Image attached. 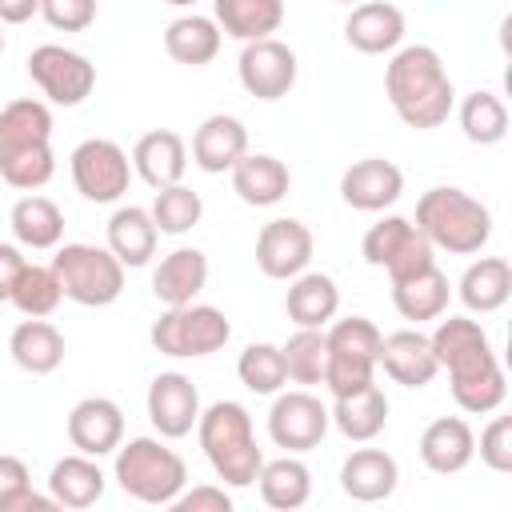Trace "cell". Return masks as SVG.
Masks as SVG:
<instances>
[{
	"label": "cell",
	"mask_w": 512,
	"mask_h": 512,
	"mask_svg": "<svg viewBox=\"0 0 512 512\" xmlns=\"http://www.w3.org/2000/svg\"><path fill=\"white\" fill-rule=\"evenodd\" d=\"M148 340L160 356L172 360H200L220 352L232 340V324L216 304H176L164 308V316L148 328Z\"/></svg>",
	"instance_id": "9c48e42d"
},
{
	"label": "cell",
	"mask_w": 512,
	"mask_h": 512,
	"mask_svg": "<svg viewBox=\"0 0 512 512\" xmlns=\"http://www.w3.org/2000/svg\"><path fill=\"white\" fill-rule=\"evenodd\" d=\"M208 284V256L200 248H172L156 268H152V296L164 308L192 304Z\"/></svg>",
	"instance_id": "4316f807"
},
{
	"label": "cell",
	"mask_w": 512,
	"mask_h": 512,
	"mask_svg": "<svg viewBox=\"0 0 512 512\" xmlns=\"http://www.w3.org/2000/svg\"><path fill=\"white\" fill-rule=\"evenodd\" d=\"M396 484H400V464L384 448H352L340 464V488H344V496H352L360 504L388 500L396 492Z\"/></svg>",
	"instance_id": "603a6c76"
},
{
	"label": "cell",
	"mask_w": 512,
	"mask_h": 512,
	"mask_svg": "<svg viewBox=\"0 0 512 512\" xmlns=\"http://www.w3.org/2000/svg\"><path fill=\"white\" fill-rule=\"evenodd\" d=\"M144 408H148V420L156 428V436L164 440H184L196 420H200V392L192 384V376L184 372H160L152 376L148 384V396H144Z\"/></svg>",
	"instance_id": "2e32d148"
},
{
	"label": "cell",
	"mask_w": 512,
	"mask_h": 512,
	"mask_svg": "<svg viewBox=\"0 0 512 512\" xmlns=\"http://www.w3.org/2000/svg\"><path fill=\"white\" fill-rule=\"evenodd\" d=\"M248 152V128L240 116H228V112H212L200 120V128L192 132V164L200 172H228L240 156Z\"/></svg>",
	"instance_id": "7402d4cb"
},
{
	"label": "cell",
	"mask_w": 512,
	"mask_h": 512,
	"mask_svg": "<svg viewBox=\"0 0 512 512\" xmlns=\"http://www.w3.org/2000/svg\"><path fill=\"white\" fill-rule=\"evenodd\" d=\"M64 428H68V440H72L76 452L100 460V456H112L120 448V440H124V412L108 396H84V400L72 404Z\"/></svg>",
	"instance_id": "ac0fdd59"
},
{
	"label": "cell",
	"mask_w": 512,
	"mask_h": 512,
	"mask_svg": "<svg viewBox=\"0 0 512 512\" xmlns=\"http://www.w3.org/2000/svg\"><path fill=\"white\" fill-rule=\"evenodd\" d=\"M256 488H260V500L276 512H296L308 504L312 496V472L304 460H296V452H284L276 460H264L260 472H256Z\"/></svg>",
	"instance_id": "e575fe53"
},
{
	"label": "cell",
	"mask_w": 512,
	"mask_h": 512,
	"mask_svg": "<svg viewBox=\"0 0 512 512\" xmlns=\"http://www.w3.org/2000/svg\"><path fill=\"white\" fill-rule=\"evenodd\" d=\"M404 32H408L404 12L392 0H360V4H352L348 20H344L348 48H356L364 56L396 52L404 44Z\"/></svg>",
	"instance_id": "ffe728a7"
},
{
	"label": "cell",
	"mask_w": 512,
	"mask_h": 512,
	"mask_svg": "<svg viewBox=\"0 0 512 512\" xmlns=\"http://www.w3.org/2000/svg\"><path fill=\"white\" fill-rule=\"evenodd\" d=\"M40 16L56 32H84L96 20V0H40Z\"/></svg>",
	"instance_id": "f6af8a7d"
},
{
	"label": "cell",
	"mask_w": 512,
	"mask_h": 512,
	"mask_svg": "<svg viewBox=\"0 0 512 512\" xmlns=\"http://www.w3.org/2000/svg\"><path fill=\"white\" fill-rule=\"evenodd\" d=\"M384 96L392 112L416 132L440 128L456 108L452 76L432 44H400L392 52L384 64Z\"/></svg>",
	"instance_id": "7a4b0ae2"
},
{
	"label": "cell",
	"mask_w": 512,
	"mask_h": 512,
	"mask_svg": "<svg viewBox=\"0 0 512 512\" xmlns=\"http://www.w3.org/2000/svg\"><path fill=\"white\" fill-rule=\"evenodd\" d=\"M236 76H240V88L256 100H280L296 88V76H300V64H296V52L276 40V36H264V40H248L240 48V60H236Z\"/></svg>",
	"instance_id": "5bb4252c"
},
{
	"label": "cell",
	"mask_w": 512,
	"mask_h": 512,
	"mask_svg": "<svg viewBox=\"0 0 512 512\" xmlns=\"http://www.w3.org/2000/svg\"><path fill=\"white\" fill-rule=\"evenodd\" d=\"M60 508L52 496L32 488V472L20 456L0 452V512H52Z\"/></svg>",
	"instance_id": "7bdbcfd3"
},
{
	"label": "cell",
	"mask_w": 512,
	"mask_h": 512,
	"mask_svg": "<svg viewBox=\"0 0 512 512\" xmlns=\"http://www.w3.org/2000/svg\"><path fill=\"white\" fill-rule=\"evenodd\" d=\"M188 168V144L180 132L172 128H152L136 140L132 148V172L148 184V188H168L180 184Z\"/></svg>",
	"instance_id": "cb8c5ba5"
},
{
	"label": "cell",
	"mask_w": 512,
	"mask_h": 512,
	"mask_svg": "<svg viewBox=\"0 0 512 512\" xmlns=\"http://www.w3.org/2000/svg\"><path fill=\"white\" fill-rule=\"evenodd\" d=\"M64 300V288H60V276L52 264H24L20 276H16V288L8 296V304L20 312V316H52Z\"/></svg>",
	"instance_id": "f35d334b"
},
{
	"label": "cell",
	"mask_w": 512,
	"mask_h": 512,
	"mask_svg": "<svg viewBox=\"0 0 512 512\" xmlns=\"http://www.w3.org/2000/svg\"><path fill=\"white\" fill-rule=\"evenodd\" d=\"M112 476L124 488V496L152 508H168L188 484V464L176 448L164 444V436H132L120 440Z\"/></svg>",
	"instance_id": "8992f818"
},
{
	"label": "cell",
	"mask_w": 512,
	"mask_h": 512,
	"mask_svg": "<svg viewBox=\"0 0 512 512\" xmlns=\"http://www.w3.org/2000/svg\"><path fill=\"white\" fill-rule=\"evenodd\" d=\"M148 212H152V224H156L160 232L184 236V232H192V228L200 224L204 200H200V192H192L188 184H168V188H156Z\"/></svg>",
	"instance_id": "60d3db41"
},
{
	"label": "cell",
	"mask_w": 512,
	"mask_h": 512,
	"mask_svg": "<svg viewBox=\"0 0 512 512\" xmlns=\"http://www.w3.org/2000/svg\"><path fill=\"white\" fill-rule=\"evenodd\" d=\"M212 20L232 40H264L284 24V0H212Z\"/></svg>",
	"instance_id": "8d00e7d4"
},
{
	"label": "cell",
	"mask_w": 512,
	"mask_h": 512,
	"mask_svg": "<svg viewBox=\"0 0 512 512\" xmlns=\"http://www.w3.org/2000/svg\"><path fill=\"white\" fill-rule=\"evenodd\" d=\"M476 456V432L464 416H436L420 432V460L436 476H456Z\"/></svg>",
	"instance_id": "44dd1931"
},
{
	"label": "cell",
	"mask_w": 512,
	"mask_h": 512,
	"mask_svg": "<svg viewBox=\"0 0 512 512\" xmlns=\"http://www.w3.org/2000/svg\"><path fill=\"white\" fill-rule=\"evenodd\" d=\"M236 376H240V384H244L248 392H256V396H276V392L288 384L280 344H268V340L248 344V348L240 352V360H236Z\"/></svg>",
	"instance_id": "ab89813d"
},
{
	"label": "cell",
	"mask_w": 512,
	"mask_h": 512,
	"mask_svg": "<svg viewBox=\"0 0 512 512\" xmlns=\"http://www.w3.org/2000/svg\"><path fill=\"white\" fill-rule=\"evenodd\" d=\"M156 240H160V228L152 224V212L148 208L120 204L108 216V252L124 268H144L156 256Z\"/></svg>",
	"instance_id": "d6a6232c"
},
{
	"label": "cell",
	"mask_w": 512,
	"mask_h": 512,
	"mask_svg": "<svg viewBox=\"0 0 512 512\" xmlns=\"http://www.w3.org/2000/svg\"><path fill=\"white\" fill-rule=\"evenodd\" d=\"M28 76L60 108L84 104L92 96V88H96V64L84 52L64 48V44H40V48H32Z\"/></svg>",
	"instance_id": "7c38bea8"
},
{
	"label": "cell",
	"mask_w": 512,
	"mask_h": 512,
	"mask_svg": "<svg viewBox=\"0 0 512 512\" xmlns=\"http://www.w3.org/2000/svg\"><path fill=\"white\" fill-rule=\"evenodd\" d=\"M52 176V108L32 96L8 100L0 108V180L20 192H36Z\"/></svg>",
	"instance_id": "3957f363"
},
{
	"label": "cell",
	"mask_w": 512,
	"mask_h": 512,
	"mask_svg": "<svg viewBox=\"0 0 512 512\" xmlns=\"http://www.w3.org/2000/svg\"><path fill=\"white\" fill-rule=\"evenodd\" d=\"M68 172H72V184L76 192L88 200V204H116L128 184H132V156L108 140V136H88L72 148L68 156Z\"/></svg>",
	"instance_id": "30bf717a"
},
{
	"label": "cell",
	"mask_w": 512,
	"mask_h": 512,
	"mask_svg": "<svg viewBox=\"0 0 512 512\" xmlns=\"http://www.w3.org/2000/svg\"><path fill=\"white\" fill-rule=\"evenodd\" d=\"M380 328L368 316H344L324 328V384L332 396L356 392L376 380V352H380Z\"/></svg>",
	"instance_id": "ba28073f"
},
{
	"label": "cell",
	"mask_w": 512,
	"mask_h": 512,
	"mask_svg": "<svg viewBox=\"0 0 512 512\" xmlns=\"http://www.w3.org/2000/svg\"><path fill=\"white\" fill-rule=\"evenodd\" d=\"M0 56H4V32H0Z\"/></svg>",
	"instance_id": "816d5d0a"
},
{
	"label": "cell",
	"mask_w": 512,
	"mask_h": 512,
	"mask_svg": "<svg viewBox=\"0 0 512 512\" xmlns=\"http://www.w3.org/2000/svg\"><path fill=\"white\" fill-rule=\"evenodd\" d=\"M432 252H436V248L424 240V232H420L408 216H384V220H376V224L364 232V240H360L364 264L384 268L388 280H400V276H412V272L436 264Z\"/></svg>",
	"instance_id": "8fae6325"
},
{
	"label": "cell",
	"mask_w": 512,
	"mask_h": 512,
	"mask_svg": "<svg viewBox=\"0 0 512 512\" xmlns=\"http://www.w3.org/2000/svg\"><path fill=\"white\" fill-rule=\"evenodd\" d=\"M160 4H172V8H196L200 0H160Z\"/></svg>",
	"instance_id": "681fc988"
},
{
	"label": "cell",
	"mask_w": 512,
	"mask_h": 512,
	"mask_svg": "<svg viewBox=\"0 0 512 512\" xmlns=\"http://www.w3.org/2000/svg\"><path fill=\"white\" fill-rule=\"evenodd\" d=\"M456 296L460 304L472 312V316H492L508 304L512 296V264L504 256H480L464 268L460 284H456Z\"/></svg>",
	"instance_id": "f546056e"
},
{
	"label": "cell",
	"mask_w": 512,
	"mask_h": 512,
	"mask_svg": "<svg viewBox=\"0 0 512 512\" xmlns=\"http://www.w3.org/2000/svg\"><path fill=\"white\" fill-rule=\"evenodd\" d=\"M400 192H404V172L384 156H364L348 164L340 176V200L356 212H384L400 200Z\"/></svg>",
	"instance_id": "d6986e66"
},
{
	"label": "cell",
	"mask_w": 512,
	"mask_h": 512,
	"mask_svg": "<svg viewBox=\"0 0 512 512\" xmlns=\"http://www.w3.org/2000/svg\"><path fill=\"white\" fill-rule=\"evenodd\" d=\"M40 16V0H0V24H28Z\"/></svg>",
	"instance_id": "c3c4849f"
},
{
	"label": "cell",
	"mask_w": 512,
	"mask_h": 512,
	"mask_svg": "<svg viewBox=\"0 0 512 512\" xmlns=\"http://www.w3.org/2000/svg\"><path fill=\"white\" fill-rule=\"evenodd\" d=\"M328 404L320 396H312L308 388L296 392H276L272 408H268V436L276 448L284 452H312L324 436H328Z\"/></svg>",
	"instance_id": "4fadbf2b"
},
{
	"label": "cell",
	"mask_w": 512,
	"mask_h": 512,
	"mask_svg": "<svg viewBox=\"0 0 512 512\" xmlns=\"http://www.w3.org/2000/svg\"><path fill=\"white\" fill-rule=\"evenodd\" d=\"M376 368H384V376L392 384H404V388H424L440 372L436 352H432V340L420 328H396V332L380 336Z\"/></svg>",
	"instance_id": "e0dca14e"
},
{
	"label": "cell",
	"mask_w": 512,
	"mask_h": 512,
	"mask_svg": "<svg viewBox=\"0 0 512 512\" xmlns=\"http://www.w3.org/2000/svg\"><path fill=\"white\" fill-rule=\"evenodd\" d=\"M284 312L296 328H328L340 312V288L328 272H300L288 280V296H284Z\"/></svg>",
	"instance_id": "f1b7e54d"
},
{
	"label": "cell",
	"mask_w": 512,
	"mask_h": 512,
	"mask_svg": "<svg viewBox=\"0 0 512 512\" xmlns=\"http://www.w3.org/2000/svg\"><path fill=\"white\" fill-rule=\"evenodd\" d=\"M412 224L424 232V240L432 248L452 252V256H472V252H480L492 240V212H488V204L476 200L464 188H452V184L428 188L416 200V220Z\"/></svg>",
	"instance_id": "5b68a950"
},
{
	"label": "cell",
	"mask_w": 512,
	"mask_h": 512,
	"mask_svg": "<svg viewBox=\"0 0 512 512\" xmlns=\"http://www.w3.org/2000/svg\"><path fill=\"white\" fill-rule=\"evenodd\" d=\"M64 332L48 320V316H24L12 336H8V356L16 360V368L32 372V376H48L64 364Z\"/></svg>",
	"instance_id": "d4e9b609"
},
{
	"label": "cell",
	"mask_w": 512,
	"mask_h": 512,
	"mask_svg": "<svg viewBox=\"0 0 512 512\" xmlns=\"http://www.w3.org/2000/svg\"><path fill=\"white\" fill-rule=\"evenodd\" d=\"M24 264H28V260H24L20 244H4V240H0V304H8V296H12V288H16V276H20Z\"/></svg>",
	"instance_id": "7dc6e473"
},
{
	"label": "cell",
	"mask_w": 512,
	"mask_h": 512,
	"mask_svg": "<svg viewBox=\"0 0 512 512\" xmlns=\"http://www.w3.org/2000/svg\"><path fill=\"white\" fill-rule=\"evenodd\" d=\"M336 4H360V0H336Z\"/></svg>",
	"instance_id": "f907efd6"
},
{
	"label": "cell",
	"mask_w": 512,
	"mask_h": 512,
	"mask_svg": "<svg viewBox=\"0 0 512 512\" xmlns=\"http://www.w3.org/2000/svg\"><path fill=\"white\" fill-rule=\"evenodd\" d=\"M176 512H232V496L224 484H184V492L168 504Z\"/></svg>",
	"instance_id": "bcb514c9"
},
{
	"label": "cell",
	"mask_w": 512,
	"mask_h": 512,
	"mask_svg": "<svg viewBox=\"0 0 512 512\" xmlns=\"http://www.w3.org/2000/svg\"><path fill=\"white\" fill-rule=\"evenodd\" d=\"M436 364L448 372L452 384V400L460 412L468 416H488L504 404L508 396V380L500 368V356L488 340V332L480 328V320L472 316H440L436 332L428 336Z\"/></svg>",
	"instance_id": "6da1fadb"
},
{
	"label": "cell",
	"mask_w": 512,
	"mask_h": 512,
	"mask_svg": "<svg viewBox=\"0 0 512 512\" xmlns=\"http://www.w3.org/2000/svg\"><path fill=\"white\" fill-rule=\"evenodd\" d=\"M328 416H332V424L340 428L344 440L368 444V440H376V436L384 432V424H388V396H384V388L372 380V384H364V388H356V392L332 396Z\"/></svg>",
	"instance_id": "83f0119b"
},
{
	"label": "cell",
	"mask_w": 512,
	"mask_h": 512,
	"mask_svg": "<svg viewBox=\"0 0 512 512\" xmlns=\"http://www.w3.org/2000/svg\"><path fill=\"white\" fill-rule=\"evenodd\" d=\"M220 40H224L220 24L212 16H200V12H184V16L168 20V28H164V52L188 68L212 64L220 52Z\"/></svg>",
	"instance_id": "d590c367"
},
{
	"label": "cell",
	"mask_w": 512,
	"mask_h": 512,
	"mask_svg": "<svg viewBox=\"0 0 512 512\" xmlns=\"http://www.w3.org/2000/svg\"><path fill=\"white\" fill-rule=\"evenodd\" d=\"M52 268L60 276V288L80 308H108L124 292V264L108 252V244H56Z\"/></svg>",
	"instance_id": "52a82bcc"
},
{
	"label": "cell",
	"mask_w": 512,
	"mask_h": 512,
	"mask_svg": "<svg viewBox=\"0 0 512 512\" xmlns=\"http://www.w3.org/2000/svg\"><path fill=\"white\" fill-rule=\"evenodd\" d=\"M312 228L296 216H276L256 236V268L268 280H292L312 264Z\"/></svg>",
	"instance_id": "9a60e30c"
},
{
	"label": "cell",
	"mask_w": 512,
	"mask_h": 512,
	"mask_svg": "<svg viewBox=\"0 0 512 512\" xmlns=\"http://www.w3.org/2000/svg\"><path fill=\"white\" fill-rule=\"evenodd\" d=\"M448 296H452V284L440 272V264H428V268H420L412 276L392 280V308L412 324L440 320L448 312Z\"/></svg>",
	"instance_id": "4dcf8cb0"
},
{
	"label": "cell",
	"mask_w": 512,
	"mask_h": 512,
	"mask_svg": "<svg viewBox=\"0 0 512 512\" xmlns=\"http://www.w3.org/2000/svg\"><path fill=\"white\" fill-rule=\"evenodd\" d=\"M8 224H12V236L20 248H32V252H48L64 240V212L56 200L40 196V192H28L12 204L8 212Z\"/></svg>",
	"instance_id": "836d02e7"
},
{
	"label": "cell",
	"mask_w": 512,
	"mask_h": 512,
	"mask_svg": "<svg viewBox=\"0 0 512 512\" xmlns=\"http://www.w3.org/2000/svg\"><path fill=\"white\" fill-rule=\"evenodd\" d=\"M484 468L508 476L512 472V416H492L488 428L480 432V444H476Z\"/></svg>",
	"instance_id": "ee69618b"
},
{
	"label": "cell",
	"mask_w": 512,
	"mask_h": 512,
	"mask_svg": "<svg viewBox=\"0 0 512 512\" xmlns=\"http://www.w3.org/2000/svg\"><path fill=\"white\" fill-rule=\"evenodd\" d=\"M456 120H460V132L480 148L500 144L508 136V108H504V100L496 92H484V88H476V92H468L460 100Z\"/></svg>",
	"instance_id": "74e56055"
},
{
	"label": "cell",
	"mask_w": 512,
	"mask_h": 512,
	"mask_svg": "<svg viewBox=\"0 0 512 512\" xmlns=\"http://www.w3.org/2000/svg\"><path fill=\"white\" fill-rule=\"evenodd\" d=\"M228 172H232V192L244 204H252V208H272L292 188L288 164L276 160V156H268V152H244Z\"/></svg>",
	"instance_id": "484cf974"
},
{
	"label": "cell",
	"mask_w": 512,
	"mask_h": 512,
	"mask_svg": "<svg viewBox=\"0 0 512 512\" xmlns=\"http://www.w3.org/2000/svg\"><path fill=\"white\" fill-rule=\"evenodd\" d=\"M108 488V476L100 468L96 456H84V452H72V456H60L48 472V496L60 504V508H92Z\"/></svg>",
	"instance_id": "1f68e13d"
},
{
	"label": "cell",
	"mask_w": 512,
	"mask_h": 512,
	"mask_svg": "<svg viewBox=\"0 0 512 512\" xmlns=\"http://www.w3.org/2000/svg\"><path fill=\"white\" fill-rule=\"evenodd\" d=\"M196 440L204 460L212 464V472L228 484V488H248L256 484V472L264 464V452L256 444V428L252 416L240 400H216L208 408H200L196 420Z\"/></svg>",
	"instance_id": "277c9868"
},
{
	"label": "cell",
	"mask_w": 512,
	"mask_h": 512,
	"mask_svg": "<svg viewBox=\"0 0 512 512\" xmlns=\"http://www.w3.org/2000/svg\"><path fill=\"white\" fill-rule=\"evenodd\" d=\"M280 352H284V372H288V380L292 384H324V364H328V356H324V328H296L284 344H280Z\"/></svg>",
	"instance_id": "b9f144b4"
}]
</instances>
